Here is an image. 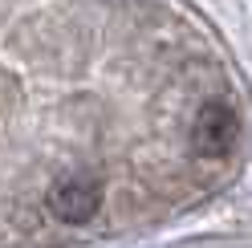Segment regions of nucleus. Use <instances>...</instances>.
<instances>
[{"mask_svg": "<svg viewBox=\"0 0 252 248\" xmlns=\"http://www.w3.org/2000/svg\"><path fill=\"white\" fill-rule=\"evenodd\" d=\"M236 138H240V118H236V110L228 102L199 106V114L191 122V147H195V155L224 159V155H232Z\"/></svg>", "mask_w": 252, "mask_h": 248, "instance_id": "1", "label": "nucleus"}, {"mask_svg": "<svg viewBox=\"0 0 252 248\" xmlns=\"http://www.w3.org/2000/svg\"><path fill=\"white\" fill-rule=\"evenodd\" d=\"M49 204H53V212L61 216V220L82 224V220H90V216L102 208V183L94 175H65V179L53 183Z\"/></svg>", "mask_w": 252, "mask_h": 248, "instance_id": "2", "label": "nucleus"}]
</instances>
